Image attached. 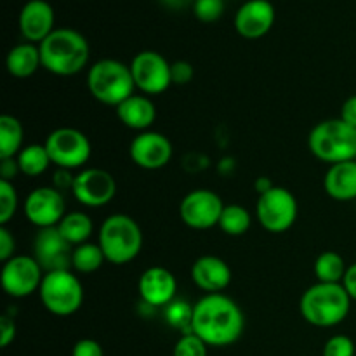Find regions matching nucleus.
Wrapping results in <instances>:
<instances>
[{
	"label": "nucleus",
	"instance_id": "f257e3e1",
	"mask_svg": "<svg viewBox=\"0 0 356 356\" xmlns=\"http://www.w3.org/2000/svg\"><path fill=\"white\" fill-rule=\"evenodd\" d=\"M245 330L242 308L225 292L205 294L193 305L191 332L197 334L209 348L235 344Z\"/></svg>",
	"mask_w": 356,
	"mask_h": 356
},
{
	"label": "nucleus",
	"instance_id": "f03ea898",
	"mask_svg": "<svg viewBox=\"0 0 356 356\" xmlns=\"http://www.w3.org/2000/svg\"><path fill=\"white\" fill-rule=\"evenodd\" d=\"M42 68L56 76H73L82 72L90 58L87 38L73 28H56L42 44Z\"/></svg>",
	"mask_w": 356,
	"mask_h": 356
},
{
	"label": "nucleus",
	"instance_id": "7ed1b4c3",
	"mask_svg": "<svg viewBox=\"0 0 356 356\" xmlns=\"http://www.w3.org/2000/svg\"><path fill=\"white\" fill-rule=\"evenodd\" d=\"M351 298L343 284L316 282L299 301V312L305 322L320 329H332L348 318L351 312Z\"/></svg>",
	"mask_w": 356,
	"mask_h": 356
},
{
	"label": "nucleus",
	"instance_id": "20e7f679",
	"mask_svg": "<svg viewBox=\"0 0 356 356\" xmlns=\"http://www.w3.org/2000/svg\"><path fill=\"white\" fill-rule=\"evenodd\" d=\"M97 243L103 249L106 263L124 266L132 263L143 250V229L127 214H111L101 222Z\"/></svg>",
	"mask_w": 356,
	"mask_h": 356
},
{
	"label": "nucleus",
	"instance_id": "39448f33",
	"mask_svg": "<svg viewBox=\"0 0 356 356\" xmlns=\"http://www.w3.org/2000/svg\"><path fill=\"white\" fill-rule=\"evenodd\" d=\"M87 89L97 103L117 108L136 94L131 66L118 59H99L87 72Z\"/></svg>",
	"mask_w": 356,
	"mask_h": 356
},
{
	"label": "nucleus",
	"instance_id": "423d86ee",
	"mask_svg": "<svg viewBox=\"0 0 356 356\" xmlns=\"http://www.w3.org/2000/svg\"><path fill=\"white\" fill-rule=\"evenodd\" d=\"M308 148L315 159L329 165L356 160V129L343 118H327L312 129Z\"/></svg>",
	"mask_w": 356,
	"mask_h": 356
},
{
	"label": "nucleus",
	"instance_id": "0eeeda50",
	"mask_svg": "<svg viewBox=\"0 0 356 356\" xmlns=\"http://www.w3.org/2000/svg\"><path fill=\"white\" fill-rule=\"evenodd\" d=\"M38 296L49 313L56 316H72L82 308L83 285L72 270L49 271L44 275Z\"/></svg>",
	"mask_w": 356,
	"mask_h": 356
},
{
	"label": "nucleus",
	"instance_id": "6e6552de",
	"mask_svg": "<svg viewBox=\"0 0 356 356\" xmlns=\"http://www.w3.org/2000/svg\"><path fill=\"white\" fill-rule=\"evenodd\" d=\"M299 214V205L294 193L284 186H273L266 193L259 195L256 204V219L261 228L268 233L289 232L294 226Z\"/></svg>",
	"mask_w": 356,
	"mask_h": 356
},
{
	"label": "nucleus",
	"instance_id": "1a4fd4ad",
	"mask_svg": "<svg viewBox=\"0 0 356 356\" xmlns=\"http://www.w3.org/2000/svg\"><path fill=\"white\" fill-rule=\"evenodd\" d=\"M44 145L51 155L52 165L68 170L82 169L92 153L89 138L73 127L56 129L45 138Z\"/></svg>",
	"mask_w": 356,
	"mask_h": 356
},
{
	"label": "nucleus",
	"instance_id": "9d476101",
	"mask_svg": "<svg viewBox=\"0 0 356 356\" xmlns=\"http://www.w3.org/2000/svg\"><path fill=\"white\" fill-rule=\"evenodd\" d=\"M131 73L136 90L145 96H159L172 86L170 63L156 51H141L132 58Z\"/></svg>",
	"mask_w": 356,
	"mask_h": 356
},
{
	"label": "nucleus",
	"instance_id": "9b49d317",
	"mask_svg": "<svg viewBox=\"0 0 356 356\" xmlns=\"http://www.w3.org/2000/svg\"><path fill=\"white\" fill-rule=\"evenodd\" d=\"M225 204L222 198L216 191L198 188L191 190L183 197L179 204L181 221L191 229L197 232H205L214 226H219Z\"/></svg>",
	"mask_w": 356,
	"mask_h": 356
},
{
	"label": "nucleus",
	"instance_id": "f8f14e48",
	"mask_svg": "<svg viewBox=\"0 0 356 356\" xmlns=\"http://www.w3.org/2000/svg\"><path fill=\"white\" fill-rule=\"evenodd\" d=\"M44 275V270L33 256H14L2 264L0 282L9 298L24 299L38 292Z\"/></svg>",
	"mask_w": 356,
	"mask_h": 356
},
{
	"label": "nucleus",
	"instance_id": "ddd939ff",
	"mask_svg": "<svg viewBox=\"0 0 356 356\" xmlns=\"http://www.w3.org/2000/svg\"><path fill=\"white\" fill-rule=\"evenodd\" d=\"M24 218L38 229L56 228L66 216L65 195L54 186H38L23 202Z\"/></svg>",
	"mask_w": 356,
	"mask_h": 356
},
{
	"label": "nucleus",
	"instance_id": "4468645a",
	"mask_svg": "<svg viewBox=\"0 0 356 356\" xmlns=\"http://www.w3.org/2000/svg\"><path fill=\"white\" fill-rule=\"evenodd\" d=\"M72 193L83 207H104L117 195V181L108 170L89 167V169L80 170L75 176Z\"/></svg>",
	"mask_w": 356,
	"mask_h": 356
},
{
	"label": "nucleus",
	"instance_id": "2eb2a0df",
	"mask_svg": "<svg viewBox=\"0 0 356 356\" xmlns=\"http://www.w3.org/2000/svg\"><path fill=\"white\" fill-rule=\"evenodd\" d=\"M174 155V146L165 134L156 131L138 132L129 146L132 163L145 170H160L169 165Z\"/></svg>",
	"mask_w": 356,
	"mask_h": 356
},
{
	"label": "nucleus",
	"instance_id": "dca6fc26",
	"mask_svg": "<svg viewBox=\"0 0 356 356\" xmlns=\"http://www.w3.org/2000/svg\"><path fill=\"white\" fill-rule=\"evenodd\" d=\"M73 245H70L56 228L38 229L33 240V257L40 264L44 273L70 270L72 268Z\"/></svg>",
	"mask_w": 356,
	"mask_h": 356
},
{
	"label": "nucleus",
	"instance_id": "f3484780",
	"mask_svg": "<svg viewBox=\"0 0 356 356\" xmlns=\"http://www.w3.org/2000/svg\"><path fill=\"white\" fill-rule=\"evenodd\" d=\"M138 292L143 305L149 308H165L176 299L177 280L167 268L152 266L139 277Z\"/></svg>",
	"mask_w": 356,
	"mask_h": 356
},
{
	"label": "nucleus",
	"instance_id": "a211bd4d",
	"mask_svg": "<svg viewBox=\"0 0 356 356\" xmlns=\"http://www.w3.org/2000/svg\"><path fill=\"white\" fill-rule=\"evenodd\" d=\"M275 7L270 0H247L235 16V30L247 40H257L270 33L275 24Z\"/></svg>",
	"mask_w": 356,
	"mask_h": 356
},
{
	"label": "nucleus",
	"instance_id": "6ab92c4d",
	"mask_svg": "<svg viewBox=\"0 0 356 356\" xmlns=\"http://www.w3.org/2000/svg\"><path fill=\"white\" fill-rule=\"evenodd\" d=\"M54 23V9L45 0H28L19 13L21 35L31 44H42L56 30Z\"/></svg>",
	"mask_w": 356,
	"mask_h": 356
},
{
	"label": "nucleus",
	"instance_id": "aec40b11",
	"mask_svg": "<svg viewBox=\"0 0 356 356\" xmlns=\"http://www.w3.org/2000/svg\"><path fill=\"white\" fill-rule=\"evenodd\" d=\"M191 280L205 294H221L232 284V268L218 256H200L191 264Z\"/></svg>",
	"mask_w": 356,
	"mask_h": 356
},
{
	"label": "nucleus",
	"instance_id": "412c9836",
	"mask_svg": "<svg viewBox=\"0 0 356 356\" xmlns=\"http://www.w3.org/2000/svg\"><path fill=\"white\" fill-rule=\"evenodd\" d=\"M115 111H117V118L120 120V124L138 132L149 131L156 120L155 103L152 97L145 96V94H132L124 103L118 104Z\"/></svg>",
	"mask_w": 356,
	"mask_h": 356
},
{
	"label": "nucleus",
	"instance_id": "4be33fe9",
	"mask_svg": "<svg viewBox=\"0 0 356 356\" xmlns=\"http://www.w3.org/2000/svg\"><path fill=\"white\" fill-rule=\"evenodd\" d=\"M325 193L332 200L351 202L356 198V160L334 163L323 177Z\"/></svg>",
	"mask_w": 356,
	"mask_h": 356
},
{
	"label": "nucleus",
	"instance_id": "5701e85b",
	"mask_svg": "<svg viewBox=\"0 0 356 356\" xmlns=\"http://www.w3.org/2000/svg\"><path fill=\"white\" fill-rule=\"evenodd\" d=\"M6 68L14 79H30L42 68L40 47L31 42L14 45L6 58Z\"/></svg>",
	"mask_w": 356,
	"mask_h": 356
},
{
	"label": "nucleus",
	"instance_id": "b1692460",
	"mask_svg": "<svg viewBox=\"0 0 356 356\" xmlns=\"http://www.w3.org/2000/svg\"><path fill=\"white\" fill-rule=\"evenodd\" d=\"M58 229L63 235V238H65L70 245L76 247L89 242L90 236H92L94 233V222L86 212L73 211L66 212V216L58 225Z\"/></svg>",
	"mask_w": 356,
	"mask_h": 356
},
{
	"label": "nucleus",
	"instance_id": "393cba45",
	"mask_svg": "<svg viewBox=\"0 0 356 356\" xmlns=\"http://www.w3.org/2000/svg\"><path fill=\"white\" fill-rule=\"evenodd\" d=\"M23 124L13 115L3 113L0 117V159H16L24 148Z\"/></svg>",
	"mask_w": 356,
	"mask_h": 356
},
{
	"label": "nucleus",
	"instance_id": "a878e982",
	"mask_svg": "<svg viewBox=\"0 0 356 356\" xmlns=\"http://www.w3.org/2000/svg\"><path fill=\"white\" fill-rule=\"evenodd\" d=\"M16 162L19 165V172L28 177H38L47 172L49 167L52 165L51 155H49L45 145H28L17 153Z\"/></svg>",
	"mask_w": 356,
	"mask_h": 356
},
{
	"label": "nucleus",
	"instance_id": "bb28decb",
	"mask_svg": "<svg viewBox=\"0 0 356 356\" xmlns=\"http://www.w3.org/2000/svg\"><path fill=\"white\" fill-rule=\"evenodd\" d=\"M316 282L322 284H343L344 275L348 271V264L341 254L334 250H325L320 254L313 264Z\"/></svg>",
	"mask_w": 356,
	"mask_h": 356
},
{
	"label": "nucleus",
	"instance_id": "cd10ccee",
	"mask_svg": "<svg viewBox=\"0 0 356 356\" xmlns=\"http://www.w3.org/2000/svg\"><path fill=\"white\" fill-rule=\"evenodd\" d=\"M104 263H106V257L99 243L86 242L82 245L73 247L72 270H75L76 273L90 275L99 270Z\"/></svg>",
	"mask_w": 356,
	"mask_h": 356
},
{
	"label": "nucleus",
	"instance_id": "c85d7f7f",
	"mask_svg": "<svg viewBox=\"0 0 356 356\" xmlns=\"http://www.w3.org/2000/svg\"><path fill=\"white\" fill-rule=\"evenodd\" d=\"M252 225V216L243 205L229 204L225 205L221 219H219V228L228 236H242L245 235Z\"/></svg>",
	"mask_w": 356,
	"mask_h": 356
},
{
	"label": "nucleus",
	"instance_id": "c756f323",
	"mask_svg": "<svg viewBox=\"0 0 356 356\" xmlns=\"http://www.w3.org/2000/svg\"><path fill=\"white\" fill-rule=\"evenodd\" d=\"M167 323L174 329L181 330L183 334L191 332V318H193V305L183 301V299H174L169 306L163 308Z\"/></svg>",
	"mask_w": 356,
	"mask_h": 356
},
{
	"label": "nucleus",
	"instance_id": "7c9ffc66",
	"mask_svg": "<svg viewBox=\"0 0 356 356\" xmlns=\"http://www.w3.org/2000/svg\"><path fill=\"white\" fill-rule=\"evenodd\" d=\"M19 207L17 190L13 181L0 179V226H7Z\"/></svg>",
	"mask_w": 356,
	"mask_h": 356
},
{
	"label": "nucleus",
	"instance_id": "2f4dec72",
	"mask_svg": "<svg viewBox=\"0 0 356 356\" xmlns=\"http://www.w3.org/2000/svg\"><path fill=\"white\" fill-rule=\"evenodd\" d=\"M209 346L193 332L181 334L177 343L174 344L172 356H207Z\"/></svg>",
	"mask_w": 356,
	"mask_h": 356
},
{
	"label": "nucleus",
	"instance_id": "473e14b6",
	"mask_svg": "<svg viewBox=\"0 0 356 356\" xmlns=\"http://www.w3.org/2000/svg\"><path fill=\"white\" fill-rule=\"evenodd\" d=\"M193 13L202 23H216L225 14V0H195Z\"/></svg>",
	"mask_w": 356,
	"mask_h": 356
},
{
	"label": "nucleus",
	"instance_id": "72a5a7b5",
	"mask_svg": "<svg viewBox=\"0 0 356 356\" xmlns=\"http://www.w3.org/2000/svg\"><path fill=\"white\" fill-rule=\"evenodd\" d=\"M322 356H356L353 339L344 334H336L325 343Z\"/></svg>",
	"mask_w": 356,
	"mask_h": 356
},
{
	"label": "nucleus",
	"instance_id": "f704fd0d",
	"mask_svg": "<svg viewBox=\"0 0 356 356\" xmlns=\"http://www.w3.org/2000/svg\"><path fill=\"white\" fill-rule=\"evenodd\" d=\"M170 76H172V86H186L195 76L193 65L188 61L170 63Z\"/></svg>",
	"mask_w": 356,
	"mask_h": 356
},
{
	"label": "nucleus",
	"instance_id": "c9c22d12",
	"mask_svg": "<svg viewBox=\"0 0 356 356\" xmlns=\"http://www.w3.org/2000/svg\"><path fill=\"white\" fill-rule=\"evenodd\" d=\"M16 238L7 226H0V261L7 263L16 256Z\"/></svg>",
	"mask_w": 356,
	"mask_h": 356
},
{
	"label": "nucleus",
	"instance_id": "e433bc0d",
	"mask_svg": "<svg viewBox=\"0 0 356 356\" xmlns=\"http://www.w3.org/2000/svg\"><path fill=\"white\" fill-rule=\"evenodd\" d=\"M72 356H104V353L97 341L86 337V339L76 341L72 350Z\"/></svg>",
	"mask_w": 356,
	"mask_h": 356
},
{
	"label": "nucleus",
	"instance_id": "4c0bfd02",
	"mask_svg": "<svg viewBox=\"0 0 356 356\" xmlns=\"http://www.w3.org/2000/svg\"><path fill=\"white\" fill-rule=\"evenodd\" d=\"M16 322L14 316L2 315L0 316V346L7 348L16 339Z\"/></svg>",
	"mask_w": 356,
	"mask_h": 356
},
{
	"label": "nucleus",
	"instance_id": "58836bf2",
	"mask_svg": "<svg viewBox=\"0 0 356 356\" xmlns=\"http://www.w3.org/2000/svg\"><path fill=\"white\" fill-rule=\"evenodd\" d=\"M73 183H75V176L72 174V170L61 169V167H56V172L52 174V186L56 190H59L61 193L65 191H72Z\"/></svg>",
	"mask_w": 356,
	"mask_h": 356
},
{
	"label": "nucleus",
	"instance_id": "ea45409f",
	"mask_svg": "<svg viewBox=\"0 0 356 356\" xmlns=\"http://www.w3.org/2000/svg\"><path fill=\"white\" fill-rule=\"evenodd\" d=\"M346 124H350L351 127L356 129V94L350 96L341 106V117Z\"/></svg>",
	"mask_w": 356,
	"mask_h": 356
},
{
	"label": "nucleus",
	"instance_id": "a19ab883",
	"mask_svg": "<svg viewBox=\"0 0 356 356\" xmlns=\"http://www.w3.org/2000/svg\"><path fill=\"white\" fill-rule=\"evenodd\" d=\"M19 172L16 159H0V179L13 181Z\"/></svg>",
	"mask_w": 356,
	"mask_h": 356
},
{
	"label": "nucleus",
	"instance_id": "79ce46f5",
	"mask_svg": "<svg viewBox=\"0 0 356 356\" xmlns=\"http://www.w3.org/2000/svg\"><path fill=\"white\" fill-rule=\"evenodd\" d=\"M343 287L346 289V292L350 294L351 301H356V263L348 266L346 275H344Z\"/></svg>",
	"mask_w": 356,
	"mask_h": 356
},
{
	"label": "nucleus",
	"instance_id": "37998d69",
	"mask_svg": "<svg viewBox=\"0 0 356 356\" xmlns=\"http://www.w3.org/2000/svg\"><path fill=\"white\" fill-rule=\"evenodd\" d=\"M273 186H275V184L271 183L270 177H266V176L257 177L256 184H254V188H256V191H257V193H259V195L266 193V191H270Z\"/></svg>",
	"mask_w": 356,
	"mask_h": 356
},
{
	"label": "nucleus",
	"instance_id": "c03bdc74",
	"mask_svg": "<svg viewBox=\"0 0 356 356\" xmlns=\"http://www.w3.org/2000/svg\"><path fill=\"white\" fill-rule=\"evenodd\" d=\"M163 6L170 7V9H181V7H186L188 3L195 2V0H160Z\"/></svg>",
	"mask_w": 356,
	"mask_h": 356
}]
</instances>
